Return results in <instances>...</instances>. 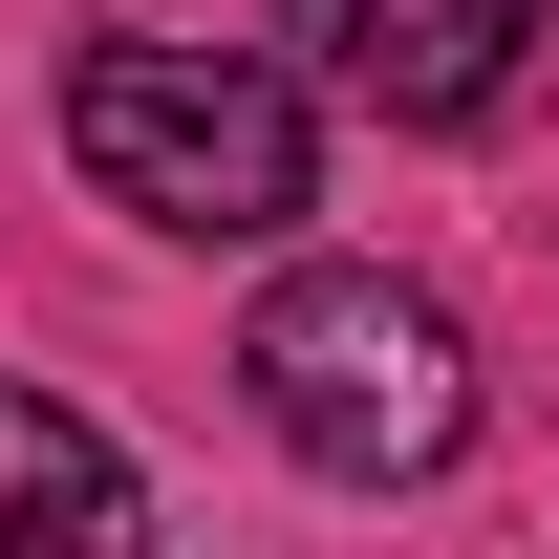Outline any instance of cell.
Here are the masks:
<instances>
[{
	"label": "cell",
	"mask_w": 559,
	"mask_h": 559,
	"mask_svg": "<svg viewBox=\"0 0 559 559\" xmlns=\"http://www.w3.org/2000/svg\"><path fill=\"white\" fill-rule=\"evenodd\" d=\"M66 151H86V194L151 215V237H280V215L323 194V130H301V86L237 66V44H108V66L66 86Z\"/></svg>",
	"instance_id": "7a4b0ae2"
},
{
	"label": "cell",
	"mask_w": 559,
	"mask_h": 559,
	"mask_svg": "<svg viewBox=\"0 0 559 559\" xmlns=\"http://www.w3.org/2000/svg\"><path fill=\"white\" fill-rule=\"evenodd\" d=\"M301 44H323V86L388 108V130H474L495 86L559 44V0H301Z\"/></svg>",
	"instance_id": "3957f363"
},
{
	"label": "cell",
	"mask_w": 559,
	"mask_h": 559,
	"mask_svg": "<svg viewBox=\"0 0 559 559\" xmlns=\"http://www.w3.org/2000/svg\"><path fill=\"white\" fill-rule=\"evenodd\" d=\"M151 474L108 452L86 409H44V388H0V538H130Z\"/></svg>",
	"instance_id": "277c9868"
},
{
	"label": "cell",
	"mask_w": 559,
	"mask_h": 559,
	"mask_svg": "<svg viewBox=\"0 0 559 559\" xmlns=\"http://www.w3.org/2000/svg\"><path fill=\"white\" fill-rule=\"evenodd\" d=\"M237 388H259V430L301 452V474H345V495H409V474L474 452V345H452V301L388 280V259H301L259 301Z\"/></svg>",
	"instance_id": "6da1fadb"
}]
</instances>
